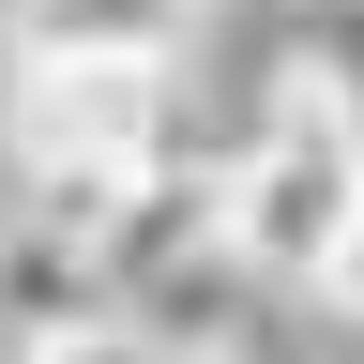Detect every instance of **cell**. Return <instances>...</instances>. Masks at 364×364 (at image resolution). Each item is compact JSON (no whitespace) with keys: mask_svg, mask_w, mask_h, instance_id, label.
Segmentation results:
<instances>
[{"mask_svg":"<svg viewBox=\"0 0 364 364\" xmlns=\"http://www.w3.org/2000/svg\"><path fill=\"white\" fill-rule=\"evenodd\" d=\"M16 31H31V0H0V46H16Z\"/></svg>","mask_w":364,"mask_h":364,"instance_id":"5","label":"cell"},{"mask_svg":"<svg viewBox=\"0 0 364 364\" xmlns=\"http://www.w3.org/2000/svg\"><path fill=\"white\" fill-rule=\"evenodd\" d=\"M334 304H349V318H364V243H349V273H334Z\"/></svg>","mask_w":364,"mask_h":364,"instance_id":"4","label":"cell"},{"mask_svg":"<svg viewBox=\"0 0 364 364\" xmlns=\"http://www.w3.org/2000/svg\"><path fill=\"white\" fill-rule=\"evenodd\" d=\"M349 243H364V91L289 76L273 122L228 152V258L273 289H334Z\"/></svg>","mask_w":364,"mask_h":364,"instance_id":"1","label":"cell"},{"mask_svg":"<svg viewBox=\"0 0 364 364\" xmlns=\"http://www.w3.org/2000/svg\"><path fill=\"white\" fill-rule=\"evenodd\" d=\"M31 61H167L182 76V46H198V0H31Z\"/></svg>","mask_w":364,"mask_h":364,"instance_id":"2","label":"cell"},{"mask_svg":"<svg viewBox=\"0 0 364 364\" xmlns=\"http://www.w3.org/2000/svg\"><path fill=\"white\" fill-rule=\"evenodd\" d=\"M31 364H167L136 318H91V334H61V349H31Z\"/></svg>","mask_w":364,"mask_h":364,"instance_id":"3","label":"cell"}]
</instances>
